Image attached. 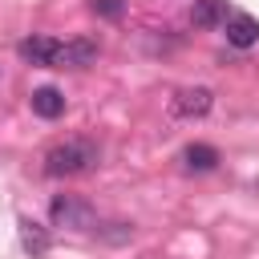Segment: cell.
Here are the masks:
<instances>
[{
	"label": "cell",
	"mask_w": 259,
	"mask_h": 259,
	"mask_svg": "<svg viewBox=\"0 0 259 259\" xmlns=\"http://www.w3.org/2000/svg\"><path fill=\"white\" fill-rule=\"evenodd\" d=\"M97 146L89 142V138H69V142H61V146H53L49 154H45V174H53V178H73V174H89V170H97Z\"/></svg>",
	"instance_id": "6da1fadb"
},
{
	"label": "cell",
	"mask_w": 259,
	"mask_h": 259,
	"mask_svg": "<svg viewBox=\"0 0 259 259\" xmlns=\"http://www.w3.org/2000/svg\"><path fill=\"white\" fill-rule=\"evenodd\" d=\"M49 214H53V223H57V227H73V231H89V227L97 223L93 206H89V202H81V198H73V194H57V198H53V206H49Z\"/></svg>",
	"instance_id": "7a4b0ae2"
},
{
	"label": "cell",
	"mask_w": 259,
	"mask_h": 259,
	"mask_svg": "<svg viewBox=\"0 0 259 259\" xmlns=\"http://www.w3.org/2000/svg\"><path fill=\"white\" fill-rule=\"evenodd\" d=\"M210 105H214V93L202 89V85H194V89H182V93L170 101V113H174V117H202Z\"/></svg>",
	"instance_id": "3957f363"
},
{
	"label": "cell",
	"mask_w": 259,
	"mask_h": 259,
	"mask_svg": "<svg viewBox=\"0 0 259 259\" xmlns=\"http://www.w3.org/2000/svg\"><path fill=\"white\" fill-rule=\"evenodd\" d=\"M223 24H227V40H231L235 49H251V45L259 40V20L247 16V12H235V16H227Z\"/></svg>",
	"instance_id": "277c9868"
},
{
	"label": "cell",
	"mask_w": 259,
	"mask_h": 259,
	"mask_svg": "<svg viewBox=\"0 0 259 259\" xmlns=\"http://www.w3.org/2000/svg\"><path fill=\"white\" fill-rule=\"evenodd\" d=\"M57 49H61V40H53V36H28L16 45V53L32 65H57Z\"/></svg>",
	"instance_id": "5b68a950"
},
{
	"label": "cell",
	"mask_w": 259,
	"mask_h": 259,
	"mask_svg": "<svg viewBox=\"0 0 259 259\" xmlns=\"http://www.w3.org/2000/svg\"><path fill=\"white\" fill-rule=\"evenodd\" d=\"M97 61V45L93 40H69V45H61L57 49V69H65V65H73V69H81V65H93Z\"/></svg>",
	"instance_id": "8992f818"
},
{
	"label": "cell",
	"mask_w": 259,
	"mask_h": 259,
	"mask_svg": "<svg viewBox=\"0 0 259 259\" xmlns=\"http://www.w3.org/2000/svg\"><path fill=\"white\" fill-rule=\"evenodd\" d=\"M32 113L53 121V117H61V113H65V97H61L53 85H45V89H36V93H32Z\"/></svg>",
	"instance_id": "52a82bcc"
},
{
	"label": "cell",
	"mask_w": 259,
	"mask_h": 259,
	"mask_svg": "<svg viewBox=\"0 0 259 259\" xmlns=\"http://www.w3.org/2000/svg\"><path fill=\"white\" fill-rule=\"evenodd\" d=\"M182 162H186L190 170H214V166H219V150H214V146H202V142H190V146L182 150Z\"/></svg>",
	"instance_id": "ba28073f"
},
{
	"label": "cell",
	"mask_w": 259,
	"mask_h": 259,
	"mask_svg": "<svg viewBox=\"0 0 259 259\" xmlns=\"http://www.w3.org/2000/svg\"><path fill=\"white\" fill-rule=\"evenodd\" d=\"M20 243H24L28 255H45L49 251V231L40 223H32V219H20Z\"/></svg>",
	"instance_id": "9c48e42d"
},
{
	"label": "cell",
	"mask_w": 259,
	"mask_h": 259,
	"mask_svg": "<svg viewBox=\"0 0 259 259\" xmlns=\"http://www.w3.org/2000/svg\"><path fill=\"white\" fill-rule=\"evenodd\" d=\"M190 16H194V24H202V28H214L219 20H227V8H223V0H194Z\"/></svg>",
	"instance_id": "30bf717a"
},
{
	"label": "cell",
	"mask_w": 259,
	"mask_h": 259,
	"mask_svg": "<svg viewBox=\"0 0 259 259\" xmlns=\"http://www.w3.org/2000/svg\"><path fill=\"white\" fill-rule=\"evenodd\" d=\"M121 8H125L121 0H93V12H101V16H109V20L121 16Z\"/></svg>",
	"instance_id": "8fae6325"
}]
</instances>
